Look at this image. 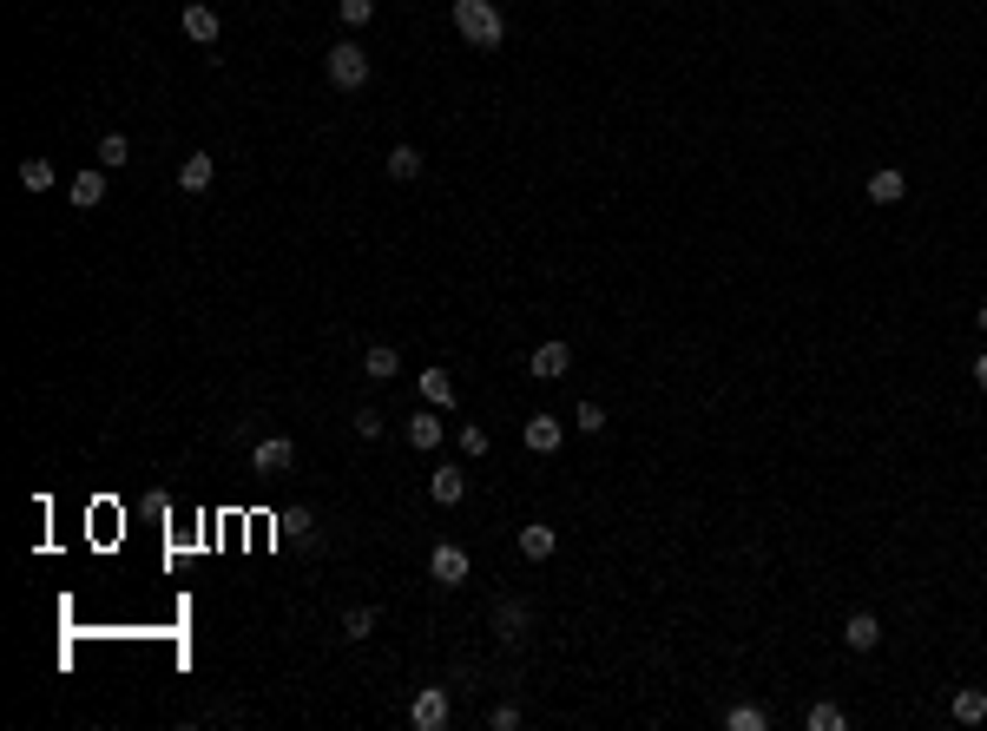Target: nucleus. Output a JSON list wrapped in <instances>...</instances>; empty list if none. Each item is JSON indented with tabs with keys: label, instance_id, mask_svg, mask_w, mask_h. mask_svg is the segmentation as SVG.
<instances>
[{
	"label": "nucleus",
	"instance_id": "obj_12",
	"mask_svg": "<svg viewBox=\"0 0 987 731\" xmlns=\"http://www.w3.org/2000/svg\"><path fill=\"white\" fill-rule=\"evenodd\" d=\"M560 442H566V422H560V415H533V422H527V448H533V455H553Z\"/></svg>",
	"mask_w": 987,
	"mask_h": 731
},
{
	"label": "nucleus",
	"instance_id": "obj_1",
	"mask_svg": "<svg viewBox=\"0 0 987 731\" xmlns=\"http://www.w3.org/2000/svg\"><path fill=\"white\" fill-rule=\"evenodd\" d=\"M448 14H455V27H461V40H468V47H481V53H501V47H507V20H501V7H494V0H455Z\"/></svg>",
	"mask_w": 987,
	"mask_h": 731
},
{
	"label": "nucleus",
	"instance_id": "obj_8",
	"mask_svg": "<svg viewBox=\"0 0 987 731\" xmlns=\"http://www.w3.org/2000/svg\"><path fill=\"white\" fill-rule=\"evenodd\" d=\"M66 198H73L79 211H99V205H106V165H86V172L66 185Z\"/></svg>",
	"mask_w": 987,
	"mask_h": 731
},
{
	"label": "nucleus",
	"instance_id": "obj_32",
	"mask_svg": "<svg viewBox=\"0 0 987 731\" xmlns=\"http://www.w3.org/2000/svg\"><path fill=\"white\" fill-rule=\"evenodd\" d=\"M974 330H981V336H987V303H981V310H974Z\"/></svg>",
	"mask_w": 987,
	"mask_h": 731
},
{
	"label": "nucleus",
	"instance_id": "obj_14",
	"mask_svg": "<svg viewBox=\"0 0 987 731\" xmlns=\"http://www.w3.org/2000/svg\"><path fill=\"white\" fill-rule=\"evenodd\" d=\"M362 376H369V382H389V376H402V356H395L389 343H369V350H362Z\"/></svg>",
	"mask_w": 987,
	"mask_h": 731
},
{
	"label": "nucleus",
	"instance_id": "obj_7",
	"mask_svg": "<svg viewBox=\"0 0 987 731\" xmlns=\"http://www.w3.org/2000/svg\"><path fill=\"white\" fill-rule=\"evenodd\" d=\"M527 369H533V376H540V382H560L566 369H573V350H566L560 336H553V343H540V350L527 356Z\"/></svg>",
	"mask_w": 987,
	"mask_h": 731
},
{
	"label": "nucleus",
	"instance_id": "obj_28",
	"mask_svg": "<svg viewBox=\"0 0 987 731\" xmlns=\"http://www.w3.org/2000/svg\"><path fill=\"white\" fill-rule=\"evenodd\" d=\"M487 448H494V442H487V429H481V422H461V455H474V461H481Z\"/></svg>",
	"mask_w": 987,
	"mask_h": 731
},
{
	"label": "nucleus",
	"instance_id": "obj_25",
	"mask_svg": "<svg viewBox=\"0 0 987 731\" xmlns=\"http://www.w3.org/2000/svg\"><path fill=\"white\" fill-rule=\"evenodd\" d=\"M343 633L349 639H369V633H376V606H349V613H343Z\"/></svg>",
	"mask_w": 987,
	"mask_h": 731
},
{
	"label": "nucleus",
	"instance_id": "obj_18",
	"mask_svg": "<svg viewBox=\"0 0 987 731\" xmlns=\"http://www.w3.org/2000/svg\"><path fill=\"white\" fill-rule=\"evenodd\" d=\"M441 415H408V448H441Z\"/></svg>",
	"mask_w": 987,
	"mask_h": 731
},
{
	"label": "nucleus",
	"instance_id": "obj_13",
	"mask_svg": "<svg viewBox=\"0 0 987 731\" xmlns=\"http://www.w3.org/2000/svg\"><path fill=\"white\" fill-rule=\"evenodd\" d=\"M428 494H435V508H461L468 475H461V468H435V475H428Z\"/></svg>",
	"mask_w": 987,
	"mask_h": 731
},
{
	"label": "nucleus",
	"instance_id": "obj_22",
	"mask_svg": "<svg viewBox=\"0 0 987 731\" xmlns=\"http://www.w3.org/2000/svg\"><path fill=\"white\" fill-rule=\"evenodd\" d=\"M389 178H395V185L422 178V152H415V145H395V152H389Z\"/></svg>",
	"mask_w": 987,
	"mask_h": 731
},
{
	"label": "nucleus",
	"instance_id": "obj_2",
	"mask_svg": "<svg viewBox=\"0 0 987 731\" xmlns=\"http://www.w3.org/2000/svg\"><path fill=\"white\" fill-rule=\"evenodd\" d=\"M323 73H329L336 93H362V86H369V53H362L356 40H336V47L323 53Z\"/></svg>",
	"mask_w": 987,
	"mask_h": 731
},
{
	"label": "nucleus",
	"instance_id": "obj_9",
	"mask_svg": "<svg viewBox=\"0 0 987 731\" xmlns=\"http://www.w3.org/2000/svg\"><path fill=\"white\" fill-rule=\"evenodd\" d=\"M843 646L849 652H876L882 646V620H876V613H849V620H843Z\"/></svg>",
	"mask_w": 987,
	"mask_h": 731
},
{
	"label": "nucleus",
	"instance_id": "obj_5",
	"mask_svg": "<svg viewBox=\"0 0 987 731\" xmlns=\"http://www.w3.org/2000/svg\"><path fill=\"white\" fill-rule=\"evenodd\" d=\"M428 580H435V587H461V580H468V547L435 541V554H428Z\"/></svg>",
	"mask_w": 987,
	"mask_h": 731
},
{
	"label": "nucleus",
	"instance_id": "obj_20",
	"mask_svg": "<svg viewBox=\"0 0 987 731\" xmlns=\"http://www.w3.org/2000/svg\"><path fill=\"white\" fill-rule=\"evenodd\" d=\"M494 633H501V639H520V633H527V606H520V600H501V606H494Z\"/></svg>",
	"mask_w": 987,
	"mask_h": 731
},
{
	"label": "nucleus",
	"instance_id": "obj_11",
	"mask_svg": "<svg viewBox=\"0 0 987 731\" xmlns=\"http://www.w3.org/2000/svg\"><path fill=\"white\" fill-rule=\"evenodd\" d=\"M211 178H218V159H211V152H191V159L178 165V191H191V198L211 191Z\"/></svg>",
	"mask_w": 987,
	"mask_h": 731
},
{
	"label": "nucleus",
	"instance_id": "obj_19",
	"mask_svg": "<svg viewBox=\"0 0 987 731\" xmlns=\"http://www.w3.org/2000/svg\"><path fill=\"white\" fill-rule=\"evenodd\" d=\"M93 165H106V172L132 165V139H126V132H106V139H99V159H93Z\"/></svg>",
	"mask_w": 987,
	"mask_h": 731
},
{
	"label": "nucleus",
	"instance_id": "obj_10",
	"mask_svg": "<svg viewBox=\"0 0 987 731\" xmlns=\"http://www.w3.org/2000/svg\"><path fill=\"white\" fill-rule=\"evenodd\" d=\"M909 198V178L895 172V165H876L869 172V205H902Z\"/></svg>",
	"mask_w": 987,
	"mask_h": 731
},
{
	"label": "nucleus",
	"instance_id": "obj_21",
	"mask_svg": "<svg viewBox=\"0 0 987 731\" xmlns=\"http://www.w3.org/2000/svg\"><path fill=\"white\" fill-rule=\"evenodd\" d=\"M803 725H810V731H843L849 712H843V705H830V699H816L810 712H803Z\"/></svg>",
	"mask_w": 987,
	"mask_h": 731
},
{
	"label": "nucleus",
	"instance_id": "obj_27",
	"mask_svg": "<svg viewBox=\"0 0 987 731\" xmlns=\"http://www.w3.org/2000/svg\"><path fill=\"white\" fill-rule=\"evenodd\" d=\"M336 14H343V27H369V20H376V0H336Z\"/></svg>",
	"mask_w": 987,
	"mask_h": 731
},
{
	"label": "nucleus",
	"instance_id": "obj_31",
	"mask_svg": "<svg viewBox=\"0 0 987 731\" xmlns=\"http://www.w3.org/2000/svg\"><path fill=\"white\" fill-rule=\"evenodd\" d=\"M974 382H981V389H987V350L974 356Z\"/></svg>",
	"mask_w": 987,
	"mask_h": 731
},
{
	"label": "nucleus",
	"instance_id": "obj_3",
	"mask_svg": "<svg viewBox=\"0 0 987 731\" xmlns=\"http://www.w3.org/2000/svg\"><path fill=\"white\" fill-rule=\"evenodd\" d=\"M448 718H455V705H448L441 685H422V692L408 699V725L415 731H448Z\"/></svg>",
	"mask_w": 987,
	"mask_h": 731
},
{
	"label": "nucleus",
	"instance_id": "obj_15",
	"mask_svg": "<svg viewBox=\"0 0 987 731\" xmlns=\"http://www.w3.org/2000/svg\"><path fill=\"white\" fill-rule=\"evenodd\" d=\"M553 547H560V534H553L547 521H527V527H520V554H527V560H553Z\"/></svg>",
	"mask_w": 987,
	"mask_h": 731
},
{
	"label": "nucleus",
	"instance_id": "obj_29",
	"mask_svg": "<svg viewBox=\"0 0 987 731\" xmlns=\"http://www.w3.org/2000/svg\"><path fill=\"white\" fill-rule=\"evenodd\" d=\"M356 435H362V442H376V435H382V409H356Z\"/></svg>",
	"mask_w": 987,
	"mask_h": 731
},
{
	"label": "nucleus",
	"instance_id": "obj_30",
	"mask_svg": "<svg viewBox=\"0 0 987 731\" xmlns=\"http://www.w3.org/2000/svg\"><path fill=\"white\" fill-rule=\"evenodd\" d=\"M520 725V705H494V731H514Z\"/></svg>",
	"mask_w": 987,
	"mask_h": 731
},
{
	"label": "nucleus",
	"instance_id": "obj_16",
	"mask_svg": "<svg viewBox=\"0 0 987 731\" xmlns=\"http://www.w3.org/2000/svg\"><path fill=\"white\" fill-rule=\"evenodd\" d=\"M948 712H955V725H987V692L981 685H961Z\"/></svg>",
	"mask_w": 987,
	"mask_h": 731
},
{
	"label": "nucleus",
	"instance_id": "obj_26",
	"mask_svg": "<svg viewBox=\"0 0 987 731\" xmlns=\"http://www.w3.org/2000/svg\"><path fill=\"white\" fill-rule=\"evenodd\" d=\"M573 429L580 435H606V409H599V402H580V409H573Z\"/></svg>",
	"mask_w": 987,
	"mask_h": 731
},
{
	"label": "nucleus",
	"instance_id": "obj_4",
	"mask_svg": "<svg viewBox=\"0 0 987 731\" xmlns=\"http://www.w3.org/2000/svg\"><path fill=\"white\" fill-rule=\"evenodd\" d=\"M251 468L257 475H290V468H297V442H290V435H264V442L251 448Z\"/></svg>",
	"mask_w": 987,
	"mask_h": 731
},
{
	"label": "nucleus",
	"instance_id": "obj_23",
	"mask_svg": "<svg viewBox=\"0 0 987 731\" xmlns=\"http://www.w3.org/2000/svg\"><path fill=\"white\" fill-rule=\"evenodd\" d=\"M724 725H731V731H764L770 712H764V705H731V712H724Z\"/></svg>",
	"mask_w": 987,
	"mask_h": 731
},
{
	"label": "nucleus",
	"instance_id": "obj_17",
	"mask_svg": "<svg viewBox=\"0 0 987 731\" xmlns=\"http://www.w3.org/2000/svg\"><path fill=\"white\" fill-rule=\"evenodd\" d=\"M422 396L435 402V409H455L461 389H455V376H448V369H422Z\"/></svg>",
	"mask_w": 987,
	"mask_h": 731
},
{
	"label": "nucleus",
	"instance_id": "obj_24",
	"mask_svg": "<svg viewBox=\"0 0 987 731\" xmlns=\"http://www.w3.org/2000/svg\"><path fill=\"white\" fill-rule=\"evenodd\" d=\"M20 185L27 191H53V165L47 159H20Z\"/></svg>",
	"mask_w": 987,
	"mask_h": 731
},
{
	"label": "nucleus",
	"instance_id": "obj_6",
	"mask_svg": "<svg viewBox=\"0 0 987 731\" xmlns=\"http://www.w3.org/2000/svg\"><path fill=\"white\" fill-rule=\"evenodd\" d=\"M178 27H185V40H191V47H218L224 20H218V7H204V0H191L185 14H178Z\"/></svg>",
	"mask_w": 987,
	"mask_h": 731
}]
</instances>
